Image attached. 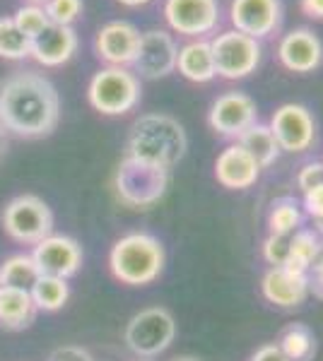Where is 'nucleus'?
Returning a JSON list of instances; mask_svg holds the SVG:
<instances>
[{
  "label": "nucleus",
  "instance_id": "nucleus-1",
  "mask_svg": "<svg viewBox=\"0 0 323 361\" xmlns=\"http://www.w3.org/2000/svg\"><path fill=\"white\" fill-rule=\"evenodd\" d=\"M61 121V97L51 80L20 70L0 85V126L17 137H46Z\"/></svg>",
  "mask_w": 323,
  "mask_h": 361
},
{
  "label": "nucleus",
  "instance_id": "nucleus-2",
  "mask_svg": "<svg viewBox=\"0 0 323 361\" xmlns=\"http://www.w3.org/2000/svg\"><path fill=\"white\" fill-rule=\"evenodd\" d=\"M186 149H189V137L184 126L169 114H143L133 121L128 130L126 154L167 171H172L184 159Z\"/></svg>",
  "mask_w": 323,
  "mask_h": 361
},
{
  "label": "nucleus",
  "instance_id": "nucleus-3",
  "mask_svg": "<svg viewBox=\"0 0 323 361\" xmlns=\"http://www.w3.org/2000/svg\"><path fill=\"white\" fill-rule=\"evenodd\" d=\"M167 263L162 241L148 231H131L114 241L109 250L111 275L128 287H148L160 279Z\"/></svg>",
  "mask_w": 323,
  "mask_h": 361
},
{
  "label": "nucleus",
  "instance_id": "nucleus-4",
  "mask_svg": "<svg viewBox=\"0 0 323 361\" xmlns=\"http://www.w3.org/2000/svg\"><path fill=\"white\" fill-rule=\"evenodd\" d=\"M167 169L155 166L150 161L123 157L114 173V193L121 205L133 209H150L162 200L169 188Z\"/></svg>",
  "mask_w": 323,
  "mask_h": 361
},
{
  "label": "nucleus",
  "instance_id": "nucleus-5",
  "mask_svg": "<svg viewBox=\"0 0 323 361\" xmlns=\"http://www.w3.org/2000/svg\"><path fill=\"white\" fill-rule=\"evenodd\" d=\"M140 78L131 68L104 66L92 75L87 85V102L95 111L104 116H123L140 104Z\"/></svg>",
  "mask_w": 323,
  "mask_h": 361
},
{
  "label": "nucleus",
  "instance_id": "nucleus-6",
  "mask_svg": "<svg viewBox=\"0 0 323 361\" xmlns=\"http://www.w3.org/2000/svg\"><path fill=\"white\" fill-rule=\"evenodd\" d=\"M126 345L133 354L143 359L160 357L172 347L176 337V320L164 306H150L128 320Z\"/></svg>",
  "mask_w": 323,
  "mask_h": 361
},
{
  "label": "nucleus",
  "instance_id": "nucleus-7",
  "mask_svg": "<svg viewBox=\"0 0 323 361\" xmlns=\"http://www.w3.org/2000/svg\"><path fill=\"white\" fill-rule=\"evenodd\" d=\"M3 229L13 241L37 246L41 238L54 234V212L39 195H17L3 209Z\"/></svg>",
  "mask_w": 323,
  "mask_h": 361
},
{
  "label": "nucleus",
  "instance_id": "nucleus-8",
  "mask_svg": "<svg viewBox=\"0 0 323 361\" xmlns=\"http://www.w3.org/2000/svg\"><path fill=\"white\" fill-rule=\"evenodd\" d=\"M215 73L225 80H244L261 66V44L254 37L229 29L210 42Z\"/></svg>",
  "mask_w": 323,
  "mask_h": 361
},
{
  "label": "nucleus",
  "instance_id": "nucleus-9",
  "mask_svg": "<svg viewBox=\"0 0 323 361\" xmlns=\"http://www.w3.org/2000/svg\"><path fill=\"white\" fill-rule=\"evenodd\" d=\"M268 128L280 145V152H307L316 140V121L304 104H283L275 109Z\"/></svg>",
  "mask_w": 323,
  "mask_h": 361
},
{
  "label": "nucleus",
  "instance_id": "nucleus-10",
  "mask_svg": "<svg viewBox=\"0 0 323 361\" xmlns=\"http://www.w3.org/2000/svg\"><path fill=\"white\" fill-rule=\"evenodd\" d=\"M176 56H179V46L172 34L164 29H150L140 34V46L131 68L143 80H160L176 70Z\"/></svg>",
  "mask_w": 323,
  "mask_h": 361
},
{
  "label": "nucleus",
  "instance_id": "nucleus-11",
  "mask_svg": "<svg viewBox=\"0 0 323 361\" xmlns=\"http://www.w3.org/2000/svg\"><path fill=\"white\" fill-rule=\"evenodd\" d=\"M258 121L256 102L244 92H225L217 97L208 111L210 128L222 137L237 140L244 130H249Z\"/></svg>",
  "mask_w": 323,
  "mask_h": 361
},
{
  "label": "nucleus",
  "instance_id": "nucleus-12",
  "mask_svg": "<svg viewBox=\"0 0 323 361\" xmlns=\"http://www.w3.org/2000/svg\"><path fill=\"white\" fill-rule=\"evenodd\" d=\"M32 258L41 275L70 279L73 275H78L82 267V246L73 236L49 234L34 246Z\"/></svg>",
  "mask_w": 323,
  "mask_h": 361
},
{
  "label": "nucleus",
  "instance_id": "nucleus-13",
  "mask_svg": "<svg viewBox=\"0 0 323 361\" xmlns=\"http://www.w3.org/2000/svg\"><path fill=\"white\" fill-rule=\"evenodd\" d=\"M164 20L181 37H203L220 22L217 0H164Z\"/></svg>",
  "mask_w": 323,
  "mask_h": 361
},
{
  "label": "nucleus",
  "instance_id": "nucleus-14",
  "mask_svg": "<svg viewBox=\"0 0 323 361\" xmlns=\"http://www.w3.org/2000/svg\"><path fill=\"white\" fill-rule=\"evenodd\" d=\"M140 46V29L133 22H107L95 37V51L99 61L114 68H131Z\"/></svg>",
  "mask_w": 323,
  "mask_h": 361
},
{
  "label": "nucleus",
  "instance_id": "nucleus-15",
  "mask_svg": "<svg viewBox=\"0 0 323 361\" xmlns=\"http://www.w3.org/2000/svg\"><path fill=\"white\" fill-rule=\"evenodd\" d=\"M229 20L237 32L246 37L266 39L283 20V5L280 0H232L229 5Z\"/></svg>",
  "mask_w": 323,
  "mask_h": 361
},
{
  "label": "nucleus",
  "instance_id": "nucleus-16",
  "mask_svg": "<svg viewBox=\"0 0 323 361\" xmlns=\"http://www.w3.org/2000/svg\"><path fill=\"white\" fill-rule=\"evenodd\" d=\"M263 169L239 142L227 145L215 159V178L227 190H249L261 178Z\"/></svg>",
  "mask_w": 323,
  "mask_h": 361
},
{
  "label": "nucleus",
  "instance_id": "nucleus-17",
  "mask_svg": "<svg viewBox=\"0 0 323 361\" xmlns=\"http://www.w3.org/2000/svg\"><path fill=\"white\" fill-rule=\"evenodd\" d=\"M78 51V32L73 27H63L51 22L32 39L29 56L44 68H58L68 63Z\"/></svg>",
  "mask_w": 323,
  "mask_h": 361
},
{
  "label": "nucleus",
  "instance_id": "nucleus-18",
  "mask_svg": "<svg viewBox=\"0 0 323 361\" xmlns=\"http://www.w3.org/2000/svg\"><path fill=\"white\" fill-rule=\"evenodd\" d=\"M278 58L290 73H314L323 63V44L311 29H292L278 46Z\"/></svg>",
  "mask_w": 323,
  "mask_h": 361
},
{
  "label": "nucleus",
  "instance_id": "nucleus-19",
  "mask_svg": "<svg viewBox=\"0 0 323 361\" xmlns=\"http://www.w3.org/2000/svg\"><path fill=\"white\" fill-rule=\"evenodd\" d=\"M261 292L268 304L278 308H299L309 299V275H299L287 267H270L261 279Z\"/></svg>",
  "mask_w": 323,
  "mask_h": 361
},
{
  "label": "nucleus",
  "instance_id": "nucleus-20",
  "mask_svg": "<svg viewBox=\"0 0 323 361\" xmlns=\"http://www.w3.org/2000/svg\"><path fill=\"white\" fill-rule=\"evenodd\" d=\"M176 70L184 75L189 82H210V80L217 78L215 73V61H213V49H210V42H203V39H196V42H189L179 49V56H176Z\"/></svg>",
  "mask_w": 323,
  "mask_h": 361
},
{
  "label": "nucleus",
  "instance_id": "nucleus-21",
  "mask_svg": "<svg viewBox=\"0 0 323 361\" xmlns=\"http://www.w3.org/2000/svg\"><path fill=\"white\" fill-rule=\"evenodd\" d=\"M34 318H37V306L27 289H0V328L25 330L34 323Z\"/></svg>",
  "mask_w": 323,
  "mask_h": 361
},
{
  "label": "nucleus",
  "instance_id": "nucleus-22",
  "mask_svg": "<svg viewBox=\"0 0 323 361\" xmlns=\"http://www.w3.org/2000/svg\"><path fill=\"white\" fill-rule=\"evenodd\" d=\"M323 253V241L314 229H297L290 236V253H287L285 265L287 270L299 272V275H309L311 265Z\"/></svg>",
  "mask_w": 323,
  "mask_h": 361
},
{
  "label": "nucleus",
  "instance_id": "nucleus-23",
  "mask_svg": "<svg viewBox=\"0 0 323 361\" xmlns=\"http://www.w3.org/2000/svg\"><path fill=\"white\" fill-rule=\"evenodd\" d=\"M237 142L254 157L261 169L273 166L280 157V145L275 142L270 128L266 123H258V121L249 128V130H244L242 135L237 137Z\"/></svg>",
  "mask_w": 323,
  "mask_h": 361
},
{
  "label": "nucleus",
  "instance_id": "nucleus-24",
  "mask_svg": "<svg viewBox=\"0 0 323 361\" xmlns=\"http://www.w3.org/2000/svg\"><path fill=\"white\" fill-rule=\"evenodd\" d=\"M278 347L290 361H314L316 357V335L307 323H290L278 337Z\"/></svg>",
  "mask_w": 323,
  "mask_h": 361
},
{
  "label": "nucleus",
  "instance_id": "nucleus-25",
  "mask_svg": "<svg viewBox=\"0 0 323 361\" xmlns=\"http://www.w3.org/2000/svg\"><path fill=\"white\" fill-rule=\"evenodd\" d=\"M304 224V209L295 197H278L268 209L266 226L268 234L275 236H292Z\"/></svg>",
  "mask_w": 323,
  "mask_h": 361
},
{
  "label": "nucleus",
  "instance_id": "nucleus-26",
  "mask_svg": "<svg viewBox=\"0 0 323 361\" xmlns=\"http://www.w3.org/2000/svg\"><path fill=\"white\" fill-rule=\"evenodd\" d=\"M29 294H32V301H34V306H37V311H46V313L61 311L70 299L68 279L41 275L37 282H34V287L29 289Z\"/></svg>",
  "mask_w": 323,
  "mask_h": 361
},
{
  "label": "nucleus",
  "instance_id": "nucleus-27",
  "mask_svg": "<svg viewBox=\"0 0 323 361\" xmlns=\"http://www.w3.org/2000/svg\"><path fill=\"white\" fill-rule=\"evenodd\" d=\"M41 277L37 263H34L32 253H15L10 258L3 260L0 265V282L3 287H15V289H32L34 282Z\"/></svg>",
  "mask_w": 323,
  "mask_h": 361
},
{
  "label": "nucleus",
  "instance_id": "nucleus-28",
  "mask_svg": "<svg viewBox=\"0 0 323 361\" xmlns=\"http://www.w3.org/2000/svg\"><path fill=\"white\" fill-rule=\"evenodd\" d=\"M32 42L17 29L13 17H0V58L5 61H25Z\"/></svg>",
  "mask_w": 323,
  "mask_h": 361
},
{
  "label": "nucleus",
  "instance_id": "nucleus-29",
  "mask_svg": "<svg viewBox=\"0 0 323 361\" xmlns=\"http://www.w3.org/2000/svg\"><path fill=\"white\" fill-rule=\"evenodd\" d=\"M13 22L17 25V29H20L22 34L32 42L34 37L41 32V29H46L51 25L49 15H46L44 5H22V8H17V13L13 15Z\"/></svg>",
  "mask_w": 323,
  "mask_h": 361
},
{
  "label": "nucleus",
  "instance_id": "nucleus-30",
  "mask_svg": "<svg viewBox=\"0 0 323 361\" xmlns=\"http://www.w3.org/2000/svg\"><path fill=\"white\" fill-rule=\"evenodd\" d=\"M44 10L54 25L73 27V22L82 13V0H49L44 5Z\"/></svg>",
  "mask_w": 323,
  "mask_h": 361
},
{
  "label": "nucleus",
  "instance_id": "nucleus-31",
  "mask_svg": "<svg viewBox=\"0 0 323 361\" xmlns=\"http://www.w3.org/2000/svg\"><path fill=\"white\" fill-rule=\"evenodd\" d=\"M287 253H290V236H266V241H263V260L270 267H283Z\"/></svg>",
  "mask_w": 323,
  "mask_h": 361
},
{
  "label": "nucleus",
  "instance_id": "nucleus-32",
  "mask_svg": "<svg viewBox=\"0 0 323 361\" xmlns=\"http://www.w3.org/2000/svg\"><path fill=\"white\" fill-rule=\"evenodd\" d=\"M302 209L307 217L316 219H323V183L314 185V188L304 190L302 193Z\"/></svg>",
  "mask_w": 323,
  "mask_h": 361
},
{
  "label": "nucleus",
  "instance_id": "nucleus-33",
  "mask_svg": "<svg viewBox=\"0 0 323 361\" xmlns=\"http://www.w3.org/2000/svg\"><path fill=\"white\" fill-rule=\"evenodd\" d=\"M319 183H323V161H307L297 173V188L304 193Z\"/></svg>",
  "mask_w": 323,
  "mask_h": 361
},
{
  "label": "nucleus",
  "instance_id": "nucleus-34",
  "mask_svg": "<svg viewBox=\"0 0 323 361\" xmlns=\"http://www.w3.org/2000/svg\"><path fill=\"white\" fill-rule=\"evenodd\" d=\"M46 361H95L90 352L85 347H78V345H63V347H56L54 352L49 354Z\"/></svg>",
  "mask_w": 323,
  "mask_h": 361
},
{
  "label": "nucleus",
  "instance_id": "nucleus-35",
  "mask_svg": "<svg viewBox=\"0 0 323 361\" xmlns=\"http://www.w3.org/2000/svg\"><path fill=\"white\" fill-rule=\"evenodd\" d=\"M309 292L323 301V253L316 258V263L309 270Z\"/></svg>",
  "mask_w": 323,
  "mask_h": 361
},
{
  "label": "nucleus",
  "instance_id": "nucleus-36",
  "mask_svg": "<svg viewBox=\"0 0 323 361\" xmlns=\"http://www.w3.org/2000/svg\"><path fill=\"white\" fill-rule=\"evenodd\" d=\"M249 361H290L283 354V349L278 347V342H268V345H261L251 354Z\"/></svg>",
  "mask_w": 323,
  "mask_h": 361
},
{
  "label": "nucleus",
  "instance_id": "nucleus-37",
  "mask_svg": "<svg viewBox=\"0 0 323 361\" xmlns=\"http://www.w3.org/2000/svg\"><path fill=\"white\" fill-rule=\"evenodd\" d=\"M302 13L311 20H323V0H302Z\"/></svg>",
  "mask_w": 323,
  "mask_h": 361
},
{
  "label": "nucleus",
  "instance_id": "nucleus-38",
  "mask_svg": "<svg viewBox=\"0 0 323 361\" xmlns=\"http://www.w3.org/2000/svg\"><path fill=\"white\" fill-rule=\"evenodd\" d=\"M5 152H8V130L0 126V161L5 159Z\"/></svg>",
  "mask_w": 323,
  "mask_h": 361
},
{
  "label": "nucleus",
  "instance_id": "nucleus-39",
  "mask_svg": "<svg viewBox=\"0 0 323 361\" xmlns=\"http://www.w3.org/2000/svg\"><path fill=\"white\" fill-rule=\"evenodd\" d=\"M121 5H126V8H143V5L152 3V0H119Z\"/></svg>",
  "mask_w": 323,
  "mask_h": 361
},
{
  "label": "nucleus",
  "instance_id": "nucleus-40",
  "mask_svg": "<svg viewBox=\"0 0 323 361\" xmlns=\"http://www.w3.org/2000/svg\"><path fill=\"white\" fill-rule=\"evenodd\" d=\"M314 231L323 238V219H316V222H314Z\"/></svg>",
  "mask_w": 323,
  "mask_h": 361
},
{
  "label": "nucleus",
  "instance_id": "nucleus-41",
  "mask_svg": "<svg viewBox=\"0 0 323 361\" xmlns=\"http://www.w3.org/2000/svg\"><path fill=\"white\" fill-rule=\"evenodd\" d=\"M29 3H34V5H46L49 0H29Z\"/></svg>",
  "mask_w": 323,
  "mask_h": 361
},
{
  "label": "nucleus",
  "instance_id": "nucleus-42",
  "mask_svg": "<svg viewBox=\"0 0 323 361\" xmlns=\"http://www.w3.org/2000/svg\"><path fill=\"white\" fill-rule=\"evenodd\" d=\"M174 361H198V359H193V357H181V359H174Z\"/></svg>",
  "mask_w": 323,
  "mask_h": 361
},
{
  "label": "nucleus",
  "instance_id": "nucleus-43",
  "mask_svg": "<svg viewBox=\"0 0 323 361\" xmlns=\"http://www.w3.org/2000/svg\"><path fill=\"white\" fill-rule=\"evenodd\" d=\"M0 289H3V282H0Z\"/></svg>",
  "mask_w": 323,
  "mask_h": 361
}]
</instances>
